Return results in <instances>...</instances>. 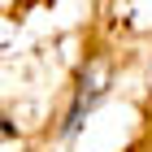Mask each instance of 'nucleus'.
Listing matches in <instances>:
<instances>
[{"mask_svg":"<svg viewBox=\"0 0 152 152\" xmlns=\"http://www.w3.org/2000/svg\"><path fill=\"white\" fill-rule=\"evenodd\" d=\"M104 91H109L104 74H100V70L91 65V70L83 74L78 91H74V104H70V113H65V126H61V135H65V139H74V135L83 130V117H87L96 104H100V100H104Z\"/></svg>","mask_w":152,"mask_h":152,"instance_id":"1","label":"nucleus"}]
</instances>
